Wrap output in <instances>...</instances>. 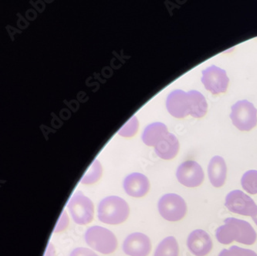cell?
I'll list each match as a JSON object with an SVG mask.
<instances>
[{
	"mask_svg": "<svg viewBox=\"0 0 257 256\" xmlns=\"http://www.w3.org/2000/svg\"><path fill=\"white\" fill-rule=\"evenodd\" d=\"M225 225L216 229L215 236L222 244H229L235 241L241 244L252 245L256 241L257 234L247 221L229 218L224 221Z\"/></svg>",
	"mask_w": 257,
	"mask_h": 256,
	"instance_id": "obj_1",
	"label": "cell"
},
{
	"mask_svg": "<svg viewBox=\"0 0 257 256\" xmlns=\"http://www.w3.org/2000/svg\"><path fill=\"white\" fill-rule=\"evenodd\" d=\"M128 205L120 197L109 196L100 201L98 206V218L108 225H118L128 218Z\"/></svg>",
	"mask_w": 257,
	"mask_h": 256,
	"instance_id": "obj_2",
	"label": "cell"
},
{
	"mask_svg": "<svg viewBox=\"0 0 257 256\" xmlns=\"http://www.w3.org/2000/svg\"><path fill=\"white\" fill-rule=\"evenodd\" d=\"M86 242L89 246L103 254L115 251L117 241L114 233L100 226L90 227L85 233Z\"/></svg>",
	"mask_w": 257,
	"mask_h": 256,
	"instance_id": "obj_3",
	"label": "cell"
},
{
	"mask_svg": "<svg viewBox=\"0 0 257 256\" xmlns=\"http://www.w3.org/2000/svg\"><path fill=\"white\" fill-rule=\"evenodd\" d=\"M230 118L235 127L242 132H248L257 123V110L248 100L236 102L232 106Z\"/></svg>",
	"mask_w": 257,
	"mask_h": 256,
	"instance_id": "obj_4",
	"label": "cell"
},
{
	"mask_svg": "<svg viewBox=\"0 0 257 256\" xmlns=\"http://www.w3.org/2000/svg\"><path fill=\"white\" fill-rule=\"evenodd\" d=\"M67 207L72 218L78 225H87L94 218V204L81 191L72 196Z\"/></svg>",
	"mask_w": 257,
	"mask_h": 256,
	"instance_id": "obj_5",
	"label": "cell"
},
{
	"mask_svg": "<svg viewBox=\"0 0 257 256\" xmlns=\"http://www.w3.org/2000/svg\"><path fill=\"white\" fill-rule=\"evenodd\" d=\"M158 208L162 218L169 221H180L187 213L186 201L176 194H166L162 196Z\"/></svg>",
	"mask_w": 257,
	"mask_h": 256,
	"instance_id": "obj_6",
	"label": "cell"
},
{
	"mask_svg": "<svg viewBox=\"0 0 257 256\" xmlns=\"http://www.w3.org/2000/svg\"><path fill=\"white\" fill-rule=\"evenodd\" d=\"M225 205L231 212L244 216L252 217L257 211L255 201L239 190H234L228 194Z\"/></svg>",
	"mask_w": 257,
	"mask_h": 256,
	"instance_id": "obj_7",
	"label": "cell"
},
{
	"mask_svg": "<svg viewBox=\"0 0 257 256\" xmlns=\"http://www.w3.org/2000/svg\"><path fill=\"white\" fill-rule=\"evenodd\" d=\"M202 82L212 94H219L227 90L229 79L225 70L213 65L202 70Z\"/></svg>",
	"mask_w": 257,
	"mask_h": 256,
	"instance_id": "obj_8",
	"label": "cell"
},
{
	"mask_svg": "<svg viewBox=\"0 0 257 256\" xmlns=\"http://www.w3.org/2000/svg\"><path fill=\"white\" fill-rule=\"evenodd\" d=\"M179 183L188 188H196L203 182L205 175L202 167L194 161H187L179 165L176 172Z\"/></svg>",
	"mask_w": 257,
	"mask_h": 256,
	"instance_id": "obj_9",
	"label": "cell"
},
{
	"mask_svg": "<svg viewBox=\"0 0 257 256\" xmlns=\"http://www.w3.org/2000/svg\"><path fill=\"white\" fill-rule=\"evenodd\" d=\"M168 111L176 118H184L192 112V100L189 93L176 90L168 96L166 100Z\"/></svg>",
	"mask_w": 257,
	"mask_h": 256,
	"instance_id": "obj_10",
	"label": "cell"
},
{
	"mask_svg": "<svg viewBox=\"0 0 257 256\" xmlns=\"http://www.w3.org/2000/svg\"><path fill=\"white\" fill-rule=\"evenodd\" d=\"M152 249L150 238L143 233L131 234L124 240L123 250L131 256H148Z\"/></svg>",
	"mask_w": 257,
	"mask_h": 256,
	"instance_id": "obj_11",
	"label": "cell"
},
{
	"mask_svg": "<svg viewBox=\"0 0 257 256\" xmlns=\"http://www.w3.org/2000/svg\"><path fill=\"white\" fill-rule=\"evenodd\" d=\"M189 251L196 256L207 255L212 251L213 244L210 235L202 229L192 231L187 239Z\"/></svg>",
	"mask_w": 257,
	"mask_h": 256,
	"instance_id": "obj_12",
	"label": "cell"
},
{
	"mask_svg": "<svg viewBox=\"0 0 257 256\" xmlns=\"http://www.w3.org/2000/svg\"><path fill=\"white\" fill-rule=\"evenodd\" d=\"M126 193L135 198L146 196L150 189V182L146 175L133 173L126 177L124 181Z\"/></svg>",
	"mask_w": 257,
	"mask_h": 256,
	"instance_id": "obj_13",
	"label": "cell"
},
{
	"mask_svg": "<svg viewBox=\"0 0 257 256\" xmlns=\"http://www.w3.org/2000/svg\"><path fill=\"white\" fill-rule=\"evenodd\" d=\"M227 168L225 160L220 156H215L211 159L208 168V175L211 184L215 188H221L225 184Z\"/></svg>",
	"mask_w": 257,
	"mask_h": 256,
	"instance_id": "obj_14",
	"label": "cell"
},
{
	"mask_svg": "<svg viewBox=\"0 0 257 256\" xmlns=\"http://www.w3.org/2000/svg\"><path fill=\"white\" fill-rule=\"evenodd\" d=\"M179 142L173 134L168 133L155 147L156 155L164 160L173 159L179 153Z\"/></svg>",
	"mask_w": 257,
	"mask_h": 256,
	"instance_id": "obj_15",
	"label": "cell"
},
{
	"mask_svg": "<svg viewBox=\"0 0 257 256\" xmlns=\"http://www.w3.org/2000/svg\"><path fill=\"white\" fill-rule=\"evenodd\" d=\"M168 128L161 122L151 123L142 134V141L148 146L156 147L168 135Z\"/></svg>",
	"mask_w": 257,
	"mask_h": 256,
	"instance_id": "obj_16",
	"label": "cell"
},
{
	"mask_svg": "<svg viewBox=\"0 0 257 256\" xmlns=\"http://www.w3.org/2000/svg\"><path fill=\"white\" fill-rule=\"evenodd\" d=\"M192 100L191 116L195 118H201L207 113L208 104L203 95L197 90L188 92Z\"/></svg>",
	"mask_w": 257,
	"mask_h": 256,
	"instance_id": "obj_17",
	"label": "cell"
},
{
	"mask_svg": "<svg viewBox=\"0 0 257 256\" xmlns=\"http://www.w3.org/2000/svg\"><path fill=\"white\" fill-rule=\"evenodd\" d=\"M179 247L173 236L167 237L161 241L154 256H179Z\"/></svg>",
	"mask_w": 257,
	"mask_h": 256,
	"instance_id": "obj_18",
	"label": "cell"
},
{
	"mask_svg": "<svg viewBox=\"0 0 257 256\" xmlns=\"http://www.w3.org/2000/svg\"><path fill=\"white\" fill-rule=\"evenodd\" d=\"M102 167L100 162L95 160L91 166L87 170L84 175L81 179V183L84 185H91V184L96 183L100 179L102 175Z\"/></svg>",
	"mask_w": 257,
	"mask_h": 256,
	"instance_id": "obj_19",
	"label": "cell"
},
{
	"mask_svg": "<svg viewBox=\"0 0 257 256\" xmlns=\"http://www.w3.org/2000/svg\"><path fill=\"white\" fill-rule=\"evenodd\" d=\"M241 185L247 193L257 194V171L250 170L245 172L241 179Z\"/></svg>",
	"mask_w": 257,
	"mask_h": 256,
	"instance_id": "obj_20",
	"label": "cell"
},
{
	"mask_svg": "<svg viewBox=\"0 0 257 256\" xmlns=\"http://www.w3.org/2000/svg\"><path fill=\"white\" fill-rule=\"evenodd\" d=\"M139 123L136 116H132V118L120 128L118 135L125 138H132L137 134L139 130Z\"/></svg>",
	"mask_w": 257,
	"mask_h": 256,
	"instance_id": "obj_21",
	"label": "cell"
},
{
	"mask_svg": "<svg viewBox=\"0 0 257 256\" xmlns=\"http://www.w3.org/2000/svg\"><path fill=\"white\" fill-rule=\"evenodd\" d=\"M70 256H98L94 251L87 248H77L72 251Z\"/></svg>",
	"mask_w": 257,
	"mask_h": 256,
	"instance_id": "obj_22",
	"label": "cell"
},
{
	"mask_svg": "<svg viewBox=\"0 0 257 256\" xmlns=\"http://www.w3.org/2000/svg\"><path fill=\"white\" fill-rule=\"evenodd\" d=\"M68 217H67V213L66 211H64L60 217V219L59 220L58 224H57V227L55 228V232H58V231H63L64 228H67L68 225Z\"/></svg>",
	"mask_w": 257,
	"mask_h": 256,
	"instance_id": "obj_23",
	"label": "cell"
},
{
	"mask_svg": "<svg viewBox=\"0 0 257 256\" xmlns=\"http://www.w3.org/2000/svg\"><path fill=\"white\" fill-rule=\"evenodd\" d=\"M218 256H240V254L236 251L235 246L233 245V246L229 248V249L222 250Z\"/></svg>",
	"mask_w": 257,
	"mask_h": 256,
	"instance_id": "obj_24",
	"label": "cell"
},
{
	"mask_svg": "<svg viewBox=\"0 0 257 256\" xmlns=\"http://www.w3.org/2000/svg\"><path fill=\"white\" fill-rule=\"evenodd\" d=\"M235 246L236 251L239 252L240 256H257L256 253L255 251H252V250L245 249V248H240V247Z\"/></svg>",
	"mask_w": 257,
	"mask_h": 256,
	"instance_id": "obj_25",
	"label": "cell"
},
{
	"mask_svg": "<svg viewBox=\"0 0 257 256\" xmlns=\"http://www.w3.org/2000/svg\"><path fill=\"white\" fill-rule=\"evenodd\" d=\"M252 220H253L254 222L255 223V225H257V211L255 212V215H253V216L252 217Z\"/></svg>",
	"mask_w": 257,
	"mask_h": 256,
	"instance_id": "obj_26",
	"label": "cell"
}]
</instances>
